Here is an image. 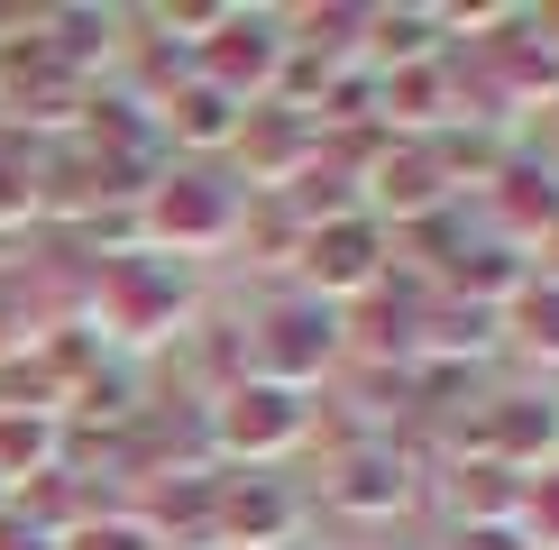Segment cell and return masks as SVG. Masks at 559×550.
<instances>
[{
	"label": "cell",
	"instance_id": "obj_1",
	"mask_svg": "<svg viewBox=\"0 0 559 550\" xmlns=\"http://www.w3.org/2000/svg\"><path fill=\"white\" fill-rule=\"evenodd\" d=\"M193 321H202V285H193V266H175V258H147V248H138V258L83 275V321L74 331L102 358H120V367L147 358V349H183Z\"/></svg>",
	"mask_w": 559,
	"mask_h": 550
},
{
	"label": "cell",
	"instance_id": "obj_2",
	"mask_svg": "<svg viewBox=\"0 0 559 550\" xmlns=\"http://www.w3.org/2000/svg\"><path fill=\"white\" fill-rule=\"evenodd\" d=\"M239 229H248V202H239V183H229L221 166H166L156 193L138 202V239H147V258H175V266L239 248Z\"/></svg>",
	"mask_w": 559,
	"mask_h": 550
},
{
	"label": "cell",
	"instance_id": "obj_3",
	"mask_svg": "<svg viewBox=\"0 0 559 550\" xmlns=\"http://www.w3.org/2000/svg\"><path fill=\"white\" fill-rule=\"evenodd\" d=\"M321 504L348 514V523H367V533L413 523L431 504V450H423V431H404V441H340L331 450V477H321Z\"/></svg>",
	"mask_w": 559,
	"mask_h": 550
},
{
	"label": "cell",
	"instance_id": "obj_4",
	"mask_svg": "<svg viewBox=\"0 0 559 550\" xmlns=\"http://www.w3.org/2000/svg\"><path fill=\"white\" fill-rule=\"evenodd\" d=\"M239 339H248V376L285 385V395H302V404H312L321 385L340 376V358H348V321L331 303H312V294H275Z\"/></svg>",
	"mask_w": 559,
	"mask_h": 550
},
{
	"label": "cell",
	"instance_id": "obj_5",
	"mask_svg": "<svg viewBox=\"0 0 559 550\" xmlns=\"http://www.w3.org/2000/svg\"><path fill=\"white\" fill-rule=\"evenodd\" d=\"M312 431H321V404L285 395V385H258V376H239V385L212 404V450H221V468L285 477V458L312 450Z\"/></svg>",
	"mask_w": 559,
	"mask_h": 550
},
{
	"label": "cell",
	"instance_id": "obj_6",
	"mask_svg": "<svg viewBox=\"0 0 559 550\" xmlns=\"http://www.w3.org/2000/svg\"><path fill=\"white\" fill-rule=\"evenodd\" d=\"M212 541L221 550H302L312 541V495L294 477L221 468L212 477Z\"/></svg>",
	"mask_w": 559,
	"mask_h": 550
},
{
	"label": "cell",
	"instance_id": "obj_7",
	"mask_svg": "<svg viewBox=\"0 0 559 550\" xmlns=\"http://www.w3.org/2000/svg\"><path fill=\"white\" fill-rule=\"evenodd\" d=\"M385 266H394V239L367 212H348V220H331V229H312L302 239V285L294 294H312V303H331V312H348V303H367V294L385 285Z\"/></svg>",
	"mask_w": 559,
	"mask_h": 550
},
{
	"label": "cell",
	"instance_id": "obj_8",
	"mask_svg": "<svg viewBox=\"0 0 559 550\" xmlns=\"http://www.w3.org/2000/svg\"><path fill=\"white\" fill-rule=\"evenodd\" d=\"M312 166H321V129L312 120H294V110H248L221 175L239 183V202H285Z\"/></svg>",
	"mask_w": 559,
	"mask_h": 550
},
{
	"label": "cell",
	"instance_id": "obj_9",
	"mask_svg": "<svg viewBox=\"0 0 559 550\" xmlns=\"http://www.w3.org/2000/svg\"><path fill=\"white\" fill-rule=\"evenodd\" d=\"M275 74H285V10H248V0H239V19L193 56V83H212L221 101H239V110H266Z\"/></svg>",
	"mask_w": 559,
	"mask_h": 550
},
{
	"label": "cell",
	"instance_id": "obj_10",
	"mask_svg": "<svg viewBox=\"0 0 559 550\" xmlns=\"http://www.w3.org/2000/svg\"><path fill=\"white\" fill-rule=\"evenodd\" d=\"M477 458H496L514 487L559 468V385H514V395L477 404Z\"/></svg>",
	"mask_w": 559,
	"mask_h": 550
},
{
	"label": "cell",
	"instance_id": "obj_11",
	"mask_svg": "<svg viewBox=\"0 0 559 550\" xmlns=\"http://www.w3.org/2000/svg\"><path fill=\"white\" fill-rule=\"evenodd\" d=\"M358 212L377 220L385 239H394V229H404V239H413V229H423V220L459 212V202H450V183H440V166H431V156L413 147V138H394V147L377 156V166H367V183H358Z\"/></svg>",
	"mask_w": 559,
	"mask_h": 550
},
{
	"label": "cell",
	"instance_id": "obj_12",
	"mask_svg": "<svg viewBox=\"0 0 559 550\" xmlns=\"http://www.w3.org/2000/svg\"><path fill=\"white\" fill-rule=\"evenodd\" d=\"M37 46L56 74L102 83L110 64L129 56V10H92V0H64V10H37Z\"/></svg>",
	"mask_w": 559,
	"mask_h": 550
},
{
	"label": "cell",
	"instance_id": "obj_13",
	"mask_svg": "<svg viewBox=\"0 0 559 550\" xmlns=\"http://www.w3.org/2000/svg\"><path fill=\"white\" fill-rule=\"evenodd\" d=\"M486 212H496V239L532 258V248L559 229V175H550V156L542 147H514V156H504V175L486 183Z\"/></svg>",
	"mask_w": 559,
	"mask_h": 550
},
{
	"label": "cell",
	"instance_id": "obj_14",
	"mask_svg": "<svg viewBox=\"0 0 559 550\" xmlns=\"http://www.w3.org/2000/svg\"><path fill=\"white\" fill-rule=\"evenodd\" d=\"M459 120V74L450 56L440 64H413V74H377V129L385 138H431Z\"/></svg>",
	"mask_w": 559,
	"mask_h": 550
},
{
	"label": "cell",
	"instance_id": "obj_15",
	"mask_svg": "<svg viewBox=\"0 0 559 550\" xmlns=\"http://www.w3.org/2000/svg\"><path fill=\"white\" fill-rule=\"evenodd\" d=\"M239 120H248V110L221 101L212 83H183L175 101L156 110V129H166V156H175V166H221L229 138H239Z\"/></svg>",
	"mask_w": 559,
	"mask_h": 550
},
{
	"label": "cell",
	"instance_id": "obj_16",
	"mask_svg": "<svg viewBox=\"0 0 559 550\" xmlns=\"http://www.w3.org/2000/svg\"><path fill=\"white\" fill-rule=\"evenodd\" d=\"M64 468V412L46 404H0V487L28 495Z\"/></svg>",
	"mask_w": 559,
	"mask_h": 550
},
{
	"label": "cell",
	"instance_id": "obj_17",
	"mask_svg": "<svg viewBox=\"0 0 559 550\" xmlns=\"http://www.w3.org/2000/svg\"><path fill=\"white\" fill-rule=\"evenodd\" d=\"M504 349V312L486 303H459V294H431L423 312V339H413V358H440V367H486Z\"/></svg>",
	"mask_w": 559,
	"mask_h": 550
},
{
	"label": "cell",
	"instance_id": "obj_18",
	"mask_svg": "<svg viewBox=\"0 0 559 550\" xmlns=\"http://www.w3.org/2000/svg\"><path fill=\"white\" fill-rule=\"evenodd\" d=\"M450 56V28H440L431 0H404V10H367V74H413V64Z\"/></svg>",
	"mask_w": 559,
	"mask_h": 550
},
{
	"label": "cell",
	"instance_id": "obj_19",
	"mask_svg": "<svg viewBox=\"0 0 559 550\" xmlns=\"http://www.w3.org/2000/svg\"><path fill=\"white\" fill-rule=\"evenodd\" d=\"M532 285V258L523 248H504L496 229L486 239H468L450 258V275H440V294H459V303H486V312H514V294Z\"/></svg>",
	"mask_w": 559,
	"mask_h": 550
},
{
	"label": "cell",
	"instance_id": "obj_20",
	"mask_svg": "<svg viewBox=\"0 0 559 550\" xmlns=\"http://www.w3.org/2000/svg\"><path fill=\"white\" fill-rule=\"evenodd\" d=\"M413 147L440 166V183H450V202H486V183L504 175V156H514V138H496V129H468V120H450V129H431V138H413Z\"/></svg>",
	"mask_w": 559,
	"mask_h": 550
},
{
	"label": "cell",
	"instance_id": "obj_21",
	"mask_svg": "<svg viewBox=\"0 0 559 550\" xmlns=\"http://www.w3.org/2000/svg\"><path fill=\"white\" fill-rule=\"evenodd\" d=\"M285 37H294V46H312V56H331L340 74H358V64H367V10H348V0L285 10Z\"/></svg>",
	"mask_w": 559,
	"mask_h": 550
},
{
	"label": "cell",
	"instance_id": "obj_22",
	"mask_svg": "<svg viewBox=\"0 0 559 550\" xmlns=\"http://www.w3.org/2000/svg\"><path fill=\"white\" fill-rule=\"evenodd\" d=\"M28 229H46V212H37V147H19V138L0 129V248H19Z\"/></svg>",
	"mask_w": 559,
	"mask_h": 550
},
{
	"label": "cell",
	"instance_id": "obj_23",
	"mask_svg": "<svg viewBox=\"0 0 559 550\" xmlns=\"http://www.w3.org/2000/svg\"><path fill=\"white\" fill-rule=\"evenodd\" d=\"M504 349H532L542 367H559V285H523L504 312Z\"/></svg>",
	"mask_w": 559,
	"mask_h": 550
},
{
	"label": "cell",
	"instance_id": "obj_24",
	"mask_svg": "<svg viewBox=\"0 0 559 550\" xmlns=\"http://www.w3.org/2000/svg\"><path fill=\"white\" fill-rule=\"evenodd\" d=\"M56 550H156V541H147V523H138L129 504H110V514H92V523H74V533H64Z\"/></svg>",
	"mask_w": 559,
	"mask_h": 550
},
{
	"label": "cell",
	"instance_id": "obj_25",
	"mask_svg": "<svg viewBox=\"0 0 559 550\" xmlns=\"http://www.w3.org/2000/svg\"><path fill=\"white\" fill-rule=\"evenodd\" d=\"M514 533L532 541V550H559V468H542L523 487V504H514Z\"/></svg>",
	"mask_w": 559,
	"mask_h": 550
},
{
	"label": "cell",
	"instance_id": "obj_26",
	"mask_svg": "<svg viewBox=\"0 0 559 550\" xmlns=\"http://www.w3.org/2000/svg\"><path fill=\"white\" fill-rule=\"evenodd\" d=\"M440 550H532V541L514 533V523H477V533H450Z\"/></svg>",
	"mask_w": 559,
	"mask_h": 550
},
{
	"label": "cell",
	"instance_id": "obj_27",
	"mask_svg": "<svg viewBox=\"0 0 559 550\" xmlns=\"http://www.w3.org/2000/svg\"><path fill=\"white\" fill-rule=\"evenodd\" d=\"M0 550H56V541H46L37 523H28V514H19V504H10V514H0Z\"/></svg>",
	"mask_w": 559,
	"mask_h": 550
},
{
	"label": "cell",
	"instance_id": "obj_28",
	"mask_svg": "<svg viewBox=\"0 0 559 550\" xmlns=\"http://www.w3.org/2000/svg\"><path fill=\"white\" fill-rule=\"evenodd\" d=\"M532 285H559V229H550L542 248H532Z\"/></svg>",
	"mask_w": 559,
	"mask_h": 550
},
{
	"label": "cell",
	"instance_id": "obj_29",
	"mask_svg": "<svg viewBox=\"0 0 559 550\" xmlns=\"http://www.w3.org/2000/svg\"><path fill=\"white\" fill-rule=\"evenodd\" d=\"M542 28H550V37H559V0H550V10H542Z\"/></svg>",
	"mask_w": 559,
	"mask_h": 550
},
{
	"label": "cell",
	"instance_id": "obj_30",
	"mask_svg": "<svg viewBox=\"0 0 559 550\" xmlns=\"http://www.w3.org/2000/svg\"><path fill=\"white\" fill-rule=\"evenodd\" d=\"M0 514H10V487H0Z\"/></svg>",
	"mask_w": 559,
	"mask_h": 550
},
{
	"label": "cell",
	"instance_id": "obj_31",
	"mask_svg": "<svg viewBox=\"0 0 559 550\" xmlns=\"http://www.w3.org/2000/svg\"><path fill=\"white\" fill-rule=\"evenodd\" d=\"M0 275H10V248H0Z\"/></svg>",
	"mask_w": 559,
	"mask_h": 550
}]
</instances>
